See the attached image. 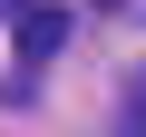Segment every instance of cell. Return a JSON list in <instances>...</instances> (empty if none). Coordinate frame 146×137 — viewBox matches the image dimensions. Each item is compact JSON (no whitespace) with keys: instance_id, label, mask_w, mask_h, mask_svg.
<instances>
[{"instance_id":"6da1fadb","label":"cell","mask_w":146,"mask_h":137,"mask_svg":"<svg viewBox=\"0 0 146 137\" xmlns=\"http://www.w3.org/2000/svg\"><path fill=\"white\" fill-rule=\"evenodd\" d=\"M68 49V10H39V0H29V10H20V59L39 68V59H58Z\"/></svg>"},{"instance_id":"7a4b0ae2","label":"cell","mask_w":146,"mask_h":137,"mask_svg":"<svg viewBox=\"0 0 146 137\" xmlns=\"http://www.w3.org/2000/svg\"><path fill=\"white\" fill-rule=\"evenodd\" d=\"M127 137H146V79H127Z\"/></svg>"}]
</instances>
